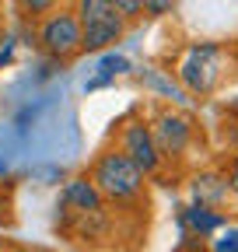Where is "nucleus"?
<instances>
[{
	"label": "nucleus",
	"instance_id": "nucleus-1",
	"mask_svg": "<svg viewBox=\"0 0 238 252\" xmlns=\"http://www.w3.org/2000/svg\"><path fill=\"white\" fill-rule=\"evenodd\" d=\"M144 172L130 161L123 151H105L98 154V161L91 168V182L102 193V200H116V203H126L137 200L144 193Z\"/></svg>",
	"mask_w": 238,
	"mask_h": 252
},
{
	"label": "nucleus",
	"instance_id": "nucleus-2",
	"mask_svg": "<svg viewBox=\"0 0 238 252\" xmlns=\"http://www.w3.org/2000/svg\"><path fill=\"white\" fill-rule=\"evenodd\" d=\"M221 70H224V49L217 42H196L178 60L182 91H193V94H210L221 81Z\"/></svg>",
	"mask_w": 238,
	"mask_h": 252
},
{
	"label": "nucleus",
	"instance_id": "nucleus-3",
	"mask_svg": "<svg viewBox=\"0 0 238 252\" xmlns=\"http://www.w3.org/2000/svg\"><path fill=\"white\" fill-rule=\"evenodd\" d=\"M39 46L53 60H70L81 53V21L74 11L56 7L39 21Z\"/></svg>",
	"mask_w": 238,
	"mask_h": 252
},
{
	"label": "nucleus",
	"instance_id": "nucleus-4",
	"mask_svg": "<svg viewBox=\"0 0 238 252\" xmlns=\"http://www.w3.org/2000/svg\"><path fill=\"white\" fill-rule=\"evenodd\" d=\"M147 126H151V137H154V147L161 154V161H165V158L172 161V158H182L186 154V147L193 140V126H189L186 116H178L172 109H161Z\"/></svg>",
	"mask_w": 238,
	"mask_h": 252
},
{
	"label": "nucleus",
	"instance_id": "nucleus-5",
	"mask_svg": "<svg viewBox=\"0 0 238 252\" xmlns=\"http://www.w3.org/2000/svg\"><path fill=\"white\" fill-rule=\"evenodd\" d=\"M119 151H123L144 175H154V172L161 168V154H158V147H154L151 126H147L144 119H133L126 130H123V147H119Z\"/></svg>",
	"mask_w": 238,
	"mask_h": 252
},
{
	"label": "nucleus",
	"instance_id": "nucleus-6",
	"mask_svg": "<svg viewBox=\"0 0 238 252\" xmlns=\"http://www.w3.org/2000/svg\"><path fill=\"white\" fill-rule=\"evenodd\" d=\"M178 220H182L186 238H200V242H207V238H210L217 228H224V224H228V217H224L217 207H203V203L186 207Z\"/></svg>",
	"mask_w": 238,
	"mask_h": 252
},
{
	"label": "nucleus",
	"instance_id": "nucleus-7",
	"mask_svg": "<svg viewBox=\"0 0 238 252\" xmlns=\"http://www.w3.org/2000/svg\"><path fill=\"white\" fill-rule=\"evenodd\" d=\"M126 21L123 18H109V21H98V25H84L81 28V53H105L109 46H116L119 39L126 35Z\"/></svg>",
	"mask_w": 238,
	"mask_h": 252
},
{
	"label": "nucleus",
	"instance_id": "nucleus-8",
	"mask_svg": "<svg viewBox=\"0 0 238 252\" xmlns=\"http://www.w3.org/2000/svg\"><path fill=\"white\" fill-rule=\"evenodd\" d=\"M63 203L74 207L77 214H98V210H102V193L95 189L91 179L77 175V179H70V182L63 186Z\"/></svg>",
	"mask_w": 238,
	"mask_h": 252
},
{
	"label": "nucleus",
	"instance_id": "nucleus-9",
	"mask_svg": "<svg viewBox=\"0 0 238 252\" xmlns=\"http://www.w3.org/2000/svg\"><path fill=\"white\" fill-rule=\"evenodd\" d=\"M228 193L231 189H228L224 175H217V172H200L193 179V200L203 203V207H221Z\"/></svg>",
	"mask_w": 238,
	"mask_h": 252
},
{
	"label": "nucleus",
	"instance_id": "nucleus-10",
	"mask_svg": "<svg viewBox=\"0 0 238 252\" xmlns=\"http://www.w3.org/2000/svg\"><path fill=\"white\" fill-rule=\"evenodd\" d=\"M74 14H77V21L84 28V25H98V21L116 18V7L109 0H74Z\"/></svg>",
	"mask_w": 238,
	"mask_h": 252
},
{
	"label": "nucleus",
	"instance_id": "nucleus-11",
	"mask_svg": "<svg viewBox=\"0 0 238 252\" xmlns=\"http://www.w3.org/2000/svg\"><path fill=\"white\" fill-rule=\"evenodd\" d=\"M140 84H144V88H151V91H161L165 98H172V102H186V91L178 88L175 81H168L161 70H154V67H147V70L140 74Z\"/></svg>",
	"mask_w": 238,
	"mask_h": 252
},
{
	"label": "nucleus",
	"instance_id": "nucleus-12",
	"mask_svg": "<svg viewBox=\"0 0 238 252\" xmlns=\"http://www.w3.org/2000/svg\"><path fill=\"white\" fill-rule=\"evenodd\" d=\"M207 252H238V224H224L207 238Z\"/></svg>",
	"mask_w": 238,
	"mask_h": 252
},
{
	"label": "nucleus",
	"instance_id": "nucleus-13",
	"mask_svg": "<svg viewBox=\"0 0 238 252\" xmlns=\"http://www.w3.org/2000/svg\"><path fill=\"white\" fill-rule=\"evenodd\" d=\"M123 70H130L126 56H119V53H105V56H102V63H98V77H95L91 84H88V88H98V84H105L109 77L123 74Z\"/></svg>",
	"mask_w": 238,
	"mask_h": 252
},
{
	"label": "nucleus",
	"instance_id": "nucleus-14",
	"mask_svg": "<svg viewBox=\"0 0 238 252\" xmlns=\"http://www.w3.org/2000/svg\"><path fill=\"white\" fill-rule=\"evenodd\" d=\"M60 4L56 0H18V11L25 14V18H32V21H42L49 11H56Z\"/></svg>",
	"mask_w": 238,
	"mask_h": 252
},
{
	"label": "nucleus",
	"instance_id": "nucleus-15",
	"mask_svg": "<svg viewBox=\"0 0 238 252\" xmlns=\"http://www.w3.org/2000/svg\"><path fill=\"white\" fill-rule=\"evenodd\" d=\"M109 4L116 7V14L123 18L126 25H133V21L144 18V14H140V0H109Z\"/></svg>",
	"mask_w": 238,
	"mask_h": 252
},
{
	"label": "nucleus",
	"instance_id": "nucleus-16",
	"mask_svg": "<svg viewBox=\"0 0 238 252\" xmlns=\"http://www.w3.org/2000/svg\"><path fill=\"white\" fill-rule=\"evenodd\" d=\"M172 7H175V0H140V14H147V18H165V14H172Z\"/></svg>",
	"mask_w": 238,
	"mask_h": 252
},
{
	"label": "nucleus",
	"instance_id": "nucleus-17",
	"mask_svg": "<svg viewBox=\"0 0 238 252\" xmlns=\"http://www.w3.org/2000/svg\"><path fill=\"white\" fill-rule=\"evenodd\" d=\"M224 182H228V189L238 196V154H231L228 158V168H224Z\"/></svg>",
	"mask_w": 238,
	"mask_h": 252
},
{
	"label": "nucleus",
	"instance_id": "nucleus-18",
	"mask_svg": "<svg viewBox=\"0 0 238 252\" xmlns=\"http://www.w3.org/2000/svg\"><path fill=\"white\" fill-rule=\"evenodd\" d=\"M56 4H60V0H56Z\"/></svg>",
	"mask_w": 238,
	"mask_h": 252
}]
</instances>
